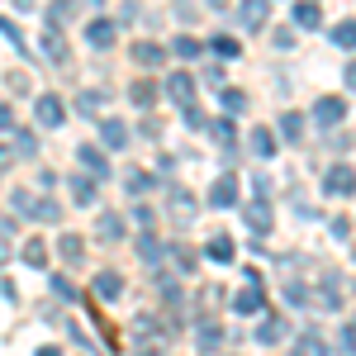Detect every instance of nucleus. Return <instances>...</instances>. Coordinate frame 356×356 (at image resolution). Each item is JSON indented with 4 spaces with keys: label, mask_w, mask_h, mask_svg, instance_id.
<instances>
[{
    "label": "nucleus",
    "mask_w": 356,
    "mask_h": 356,
    "mask_svg": "<svg viewBox=\"0 0 356 356\" xmlns=\"http://www.w3.org/2000/svg\"><path fill=\"white\" fill-rule=\"evenodd\" d=\"M90 290H95V300H119V295H124V275L119 271H95Z\"/></svg>",
    "instance_id": "nucleus-12"
},
{
    "label": "nucleus",
    "mask_w": 356,
    "mask_h": 356,
    "mask_svg": "<svg viewBox=\"0 0 356 356\" xmlns=\"http://www.w3.org/2000/svg\"><path fill=\"white\" fill-rule=\"evenodd\" d=\"M342 119H347V100H337V95H328V100L314 105V124H318V129H337Z\"/></svg>",
    "instance_id": "nucleus-7"
},
{
    "label": "nucleus",
    "mask_w": 356,
    "mask_h": 356,
    "mask_svg": "<svg viewBox=\"0 0 356 356\" xmlns=\"http://www.w3.org/2000/svg\"><path fill=\"white\" fill-rule=\"evenodd\" d=\"M252 152H257V157H275V138H271V129H257V134H252Z\"/></svg>",
    "instance_id": "nucleus-36"
},
{
    "label": "nucleus",
    "mask_w": 356,
    "mask_h": 356,
    "mask_svg": "<svg viewBox=\"0 0 356 356\" xmlns=\"http://www.w3.org/2000/svg\"><path fill=\"white\" fill-rule=\"evenodd\" d=\"M280 134H285V143H300V134H304V119L295 110H285L280 114Z\"/></svg>",
    "instance_id": "nucleus-31"
},
{
    "label": "nucleus",
    "mask_w": 356,
    "mask_h": 356,
    "mask_svg": "<svg viewBox=\"0 0 356 356\" xmlns=\"http://www.w3.org/2000/svg\"><path fill=\"white\" fill-rule=\"evenodd\" d=\"M328 228H332V238H347V233H352V228H347V219H342V214H332V223H328Z\"/></svg>",
    "instance_id": "nucleus-48"
},
{
    "label": "nucleus",
    "mask_w": 356,
    "mask_h": 356,
    "mask_svg": "<svg viewBox=\"0 0 356 356\" xmlns=\"http://www.w3.org/2000/svg\"><path fill=\"white\" fill-rule=\"evenodd\" d=\"M100 138H105L110 152H124V147L134 143V129H129L124 119H105V124H100Z\"/></svg>",
    "instance_id": "nucleus-9"
},
{
    "label": "nucleus",
    "mask_w": 356,
    "mask_h": 356,
    "mask_svg": "<svg viewBox=\"0 0 356 356\" xmlns=\"http://www.w3.org/2000/svg\"><path fill=\"white\" fill-rule=\"evenodd\" d=\"M347 347H352V352H356V318H352V323H347Z\"/></svg>",
    "instance_id": "nucleus-53"
},
{
    "label": "nucleus",
    "mask_w": 356,
    "mask_h": 356,
    "mask_svg": "<svg viewBox=\"0 0 356 356\" xmlns=\"http://www.w3.org/2000/svg\"><path fill=\"white\" fill-rule=\"evenodd\" d=\"M243 219H247V228H252L257 238H266V233H271V204L252 195V204H247V214H243Z\"/></svg>",
    "instance_id": "nucleus-11"
},
{
    "label": "nucleus",
    "mask_w": 356,
    "mask_h": 356,
    "mask_svg": "<svg viewBox=\"0 0 356 356\" xmlns=\"http://www.w3.org/2000/svg\"><path fill=\"white\" fill-rule=\"evenodd\" d=\"M0 33H5V38H10V43H15V48L29 57V38L19 33V29H15V19H5V15H0Z\"/></svg>",
    "instance_id": "nucleus-38"
},
{
    "label": "nucleus",
    "mask_w": 356,
    "mask_h": 356,
    "mask_svg": "<svg viewBox=\"0 0 356 356\" xmlns=\"http://www.w3.org/2000/svg\"><path fill=\"white\" fill-rule=\"evenodd\" d=\"M57 186V171H38V191H53Z\"/></svg>",
    "instance_id": "nucleus-50"
},
{
    "label": "nucleus",
    "mask_w": 356,
    "mask_h": 356,
    "mask_svg": "<svg viewBox=\"0 0 356 356\" xmlns=\"http://www.w3.org/2000/svg\"><path fill=\"white\" fill-rule=\"evenodd\" d=\"M209 53H214V57H238L243 48H238V38H228V33H214V38H209Z\"/></svg>",
    "instance_id": "nucleus-33"
},
{
    "label": "nucleus",
    "mask_w": 356,
    "mask_h": 356,
    "mask_svg": "<svg viewBox=\"0 0 356 356\" xmlns=\"http://www.w3.org/2000/svg\"><path fill=\"white\" fill-rule=\"evenodd\" d=\"M219 105H223V110H228V114H243V110H247V95H243V90H238V86H223Z\"/></svg>",
    "instance_id": "nucleus-30"
},
{
    "label": "nucleus",
    "mask_w": 356,
    "mask_h": 356,
    "mask_svg": "<svg viewBox=\"0 0 356 356\" xmlns=\"http://www.w3.org/2000/svg\"><path fill=\"white\" fill-rule=\"evenodd\" d=\"M38 48H43V57H48L53 67H67V62H72V48H67V38H62V29H43V38H38Z\"/></svg>",
    "instance_id": "nucleus-3"
},
{
    "label": "nucleus",
    "mask_w": 356,
    "mask_h": 356,
    "mask_svg": "<svg viewBox=\"0 0 356 356\" xmlns=\"http://www.w3.org/2000/svg\"><path fill=\"white\" fill-rule=\"evenodd\" d=\"M95 233H100V238H105V243H119V238H124V219H119V214H110V209H105V214H100V219H95Z\"/></svg>",
    "instance_id": "nucleus-23"
},
{
    "label": "nucleus",
    "mask_w": 356,
    "mask_h": 356,
    "mask_svg": "<svg viewBox=\"0 0 356 356\" xmlns=\"http://www.w3.org/2000/svg\"><path fill=\"white\" fill-rule=\"evenodd\" d=\"M15 152H19V157H33V152H38V138L29 134V129H15Z\"/></svg>",
    "instance_id": "nucleus-40"
},
{
    "label": "nucleus",
    "mask_w": 356,
    "mask_h": 356,
    "mask_svg": "<svg viewBox=\"0 0 356 356\" xmlns=\"http://www.w3.org/2000/svg\"><path fill=\"white\" fill-rule=\"evenodd\" d=\"M138 261H147V266H157V261H162V243H157V238H152V228H138Z\"/></svg>",
    "instance_id": "nucleus-18"
},
{
    "label": "nucleus",
    "mask_w": 356,
    "mask_h": 356,
    "mask_svg": "<svg viewBox=\"0 0 356 356\" xmlns=\"http://www.w3.org/2000/svg\"><path fill=\"white\" fill-rule=\"evenodd\" d=\"M57 252H62V257H67V261L76 266V261L86 257V243H81V233H62V238H57Z\"/></svg>",
    "instance_id": "nucleus-26"
},
{
    "label": "nucleus",
    "mask_w": 356,
    "mask_h": 356,
    "mask_svg": "<svg viewBox=\"0 0 356 356\" xmlns=\"http://www.w3.org/2000/svg\"><path fill=\"white\" fill-rule=\"evenodd\" d=\"M252 195H257V200H266V195H271V181H266V176H257V181H252Z\"/></svg>",
    "instance_id": "nucleus-47"
},
{
    "label": "nucleus",
    "mask_w": 356,
    "mask_h": 356,
    "mask_svg": "<svg viewBox=\"0 0 356 356\" xmlns=\"http://www.w3.org/2000/svg\"><path fill=\"white\" fill-rule=\"evenodd\" d=\"M252 337H257L261 347H275V342L285 337V318H280V314H266V318L257 323V332H252Z\"/></svg>",
    "instance_id": "nucleus-14"
},
{
    "label": "nucleus",
    "mask_w": 356,
    "mask_h": 356,
    "mask_svg": "<svg viewBox=\"0 0 356 356\" xmlns=\"http://www.w3.org/2000/svg\"><path fill=\"white\" fill-rule=\"evenodd\" d=\"M48 290H53L57 300H67V304H72V300H81V290H76V285H72L67 275H53V280H48Z\"/></svg>",
    "instance_id": "nucleus-34"
},
{
    "label": "nucleus",
    "mask_w": 356,
    "mask_h": 356,
    "mask_svg": "<svg viewBox=\"0 0 356 356\" xmlns=\"http://www.w3.org/2000/svg\"><path fill=\"white\" fill-rule=\"evenodd\" d=\"M171 252H176V271L191 275L195 271V252H191V247H171Z\"/></svg>",
    "instance_id": "nucleus-43"
},
{
    "label": "nucleus",
    "mask_w": 356,
    "mask_h": 356,
    "mask_svg": "<svg viewBox=\"0 0 356 356\" xmlns=\"http://www.w3.org/2000/svg\"><path fill=\"white\" fill-rule=\"evenodd\" d=\"M204 5H223V0H204Z\"/></svg>",
    "instance_id": "nucleus-56"
},
{
    "label": "nucleus",
    "mask_w": 356,
    "mask_h": 356,
    "mask_svg": "<svg viewBox=\"0 0 356 356\" xmlns=\"http://www.w3.org/2000/svg\"><path fill=\"white\" fill-rule=\"evenodd\" d=\"M29 219H38V223H57V219H62V204H57V200H38Z\"/></svg>",
    "instance_id": "nucleus-32"
},
{
    "label": "nucleus",
    "mask_w": 356,
    "mask_h": 356,
    "mask_svg": "<svg viewBox=\"0 0 356 356\" xmlns=\"http://www.w3.org/2000/svg\"><path fill=\"white\" fill-rule=\"evenodd\" d=\"M19 261H24V266H48V247L38 243V238H29V243L19 247Z\"/></svg>",
    "instance_id": "nucleus-28"
},
{
    "label": "nucleus",
    "mask_w": 356,
    "mask_h": 356,
    "mask_svg": "<svg viewBox=\"0 0 356 356\" xmlns=\"http://www.w3.org/2000/svg\"><path fill=\"white\" fill-rule=\"evenodd\" d=\"M33 114H38V124H43V129L67 124V105H62L57 95H38V100H33Z\"/></svg>",
    "instance_id": "nucleus-6"
},
{
    "label": "nucleus",
    "mask_w": 356,
    "mask_h": 356,
    "mask_svg": "<svg viewBox=\"0 0 356 356\" xmlns=\"http://www.w3.org/2000/svg\"><path fill=\"white\" fill-rule=\"evenodd\" d=\"M86 43H90V48H110L114 43V19H90V24H86Z\"/></svg>",
    "instance_id": "nucleus-20"
},
{
    "label": "nucleus",
    "mask_w": 356,
    "mask_h": 356,
    "mask_svg": "<svg viewBox=\"0 0 356 356\" xmlns=\"http://www.w3.org/2000/svg\"><path fill=\"white\" fill-rule=\"evenodd\" d=\"M72 15H76V0H53V5L43 10L48 29H67V24H72Z\"/></svg>",
    "instance_id": "nucleus-19"
},
{
    "label": "nucleus",
    "mask_w": 356,
    "mask_h": 356,
    "mask_svg": "<svg viewBox=\"0 0 356 356\" xmlns=\"http://www.w3.org/2000/svg\"><path fill=\"white\" fill-rule=\"evenodd\" d=\"M100 100H105L100 90H81V95H76V105H81V114H100Z\"/></svg>",
    "instance_id": "nucleus-42"
},
{
    "label": "nucleus",
    "mask_w": 356,
    "mask_h": 356,
    "mask_svg": "<svg viewBox=\"0 0 356 356\" xmlns=\"http://www.w3.org/2000/svg\"><path fill=\"white\" fill-rule=\"evenodd\" d=\"M76 162H81L95 181L114 176V171H110V147H100V143H81V147H76Z\"/></svg>",
    "instance_id": "nucleus-1"
},
{
    "label": "nucleus",
    "mask_w": 356,
    "mask_h": 356,
    "mask_svg": "<svg viewBox=\"0 0 356 356\" xmlns=\"http://www.w3.org/2000/svg\"><path fill=\"white\" fill-rule=\"evenodd\" d=\"M209 134L219 138L223 147H233V138H238V129H233V119H214V124H209Z\"/></svg>",
    "instance_id": "nucleus-39"
},
{
    "label": "nucleus",
    "mask_w": 356,
    "mask_h": 356,
    "mask_svg": "<svg viewBox=\"0 0 356 356\" xmlns=\"http://www.w3.org/2000/svg\"><path fill=\"white\" fill-rule=\"evenodd\" d=\"M323 191L328 195H356V171L347 162H332L328 176H323Z\"/></svg>",
    "instance_id": "nucleus-2"
},
{
    "label": "nucleus",
    "mask_w": 356,
    "mask_h": 356,
    "mask_svg": "<svg viewBox=\"0 0 356 356\" xmlns=\"http://www.w3.org/2000/svg\"><path fill=\"white\" fill-rule=\"evenodd\" d=\"M332 48L356 53V19H337V24H332Z\"/></svg>",
    "instance_id": "nucleus-24"
},
{
    "label": "nucleus",
    "mask_w": 356,
    "mask_h": 356,
    "mask_svg": "<svg viewBox=\"0 0 356 356\" xmlns=\"http://www.w3.org/2000/svg\"><path fill=\"white\" fill-rule=\"evenodd\" d=\"M129 57H134V62L143 67V72H157V67L166 62V53H162V48H157V43H143V38L134 43V53H129Z\"/></svg>",
    "instance_id": "nucleus-15"
},
{
    "label": "nucleus",
    "mask_w": 356,
    "mask_h": 356,
    "mask_svg": "<svg viewBox=\"0 0 356 356\" xmlns=\"http://www.w3.org/2000/svg\"><path fill=\"white\" fill-rule=\"evenodd\" d=\"M186 124H191V129H204V114L195 110V105H186Z\"/></svg>",
    "instance_id": "nucleus-49"
},
{
    "label": "nucleus",
    "mask_w": 356,
    "mask_h": 356,
    "mask_svg": "<svg viewBox=\"0 0 356 356\" xmlns=\"http://www.w3.org/2000/svg\"><path fill=\"white\" fill-rule=\"evenodd\" d=\"M171 214L181 223H191L195 219V195L191 191H171Z\"/></svg>",
    "instance_id": "nucleus-27"
},
{
    "label": "nucleus",
    "mask_w": 356,
    "mask_h": 356,
    "mask_svg": "<svg viewBox=\"0 0 356 356\" xmlns=\"http://www.w3.org/2000/svg\"><path fill=\"white\" fill-rule=\"evenodd\" d=\"M219 342H223V328L214 323V318H200V332H195V347L209 356V352H219Z\"/></svg>",
    "instance_id": "nucleus-16"
},
{
    "label": "nucleus",
    "mask_w": 356,
    "mask_h": 356,
    "mask_svg": "<svg viewBox=\"0 0 356 356\" xmlns=\"http://www.w3.org/2000/svg\"><path fill=\"white\" fill-rule=\"evenodd\" d=\"M152 186H157V176H152V171H143V166H138V171H129V176H124V191L134 195V200H143V195L152 191Z\"/></svg>",
    "instance_id": "nucleus-22"
},
{
    "label": "nucleus",
    "mask_w": 356,
    "mask_h": 356,
    "mask_svg": "<svg viewBox=\"0 0 356 356\" xmlns=\"http://www.w3.org/2000/svg\"><path fill=\"white\" fill-rule=\"evenodd\" d=\"M295 24H300V29H318V24H323V15H318L314 0H300V5H295Z\"/></svg>",
    "instance_id": "nucleus-29"
},
{
    "label": "nucleus",
    "mask_w": 356,
    "mask_h": 356,
    "mask_svg": "<svg viewBox=\"0 0 356 356\" xmlns=\"http://www.w3.org/2000/svg\"><path fill=\"white\" fill-rule=\"evenodd\" d=\"M204 257H209V261H219V266H228V261L238 257V247H233V238H228V233H214V238H209V247H204Z\"/></svg>",
    "instance_id": "nucleus-17"
},
{
    "label": "nucleus",
    "mask_w": 356,
    "mask_h": 356,
    "mask_svg": "<svg viewBox=\"0 0 356 356\" xmlns=\"http://www.w3.org/2000/svg\"><path fill=\"white\" fill-rule=\"evenodd\" d=\"M290 356H328V342H323L318 332H300L295 347H290Z\"/></svg>",
    "instance_id": "nucleus-21"
},
{
    "label": "nucleus",
    "mask_w": 356,
    "mask_h": 356,
    "mask_svg": "<svg viewBox=\"0 0 356 356\" xmlns=\"http://www.w3.org/2000/svg\"><path fill=\"white\" fill-rule=\"evenodd\" d=\"M38 356H62V352H57V347H38Z\"/></svg>",
    "instance_id": "nucleus-54"
},
{
    "label": "nucleus",
    "mask_w": 356,
    "mask_h": 356,
    "mask_svg": "<svg viewBox=\"0 0 356 356\" xmlns=\"http://www.w3.org/2000/svg\"><path fill=\"white\" fill-rule=\"evenodd\" d=\"M233 309H238L243 318L261 314V309H266V290H261V280H252L247 290H238V295H233Z\"/></svg>",
    "instance_id": "nucleus-5"
},
{
    "label": "nucleus",
    "mask_w": 356,
    "mask_h": 356,
    "mask_svg": "<svg viewBox=\"0 0 356 356\" xmlns=\"http://www.w3.org/2000/svg\"><path fill=\"white\" fill-rule=\"evenodd\" d=\"M67 191H72V200H76V204H95V176H90V171H72V176H67Z\"/></svg>",
    "instance_id": "nucleus-10"
},
{
    "label": "nucleus",
    "mask_w": 356,
    "mask_h": 356,
    "mask_svg": "<svg viewBox=\"0 0 356 356\" xmlns=\"http://www.w3.org/2000/svg\"><path fill=\"white\" fill-rule=\"evenodd\" d=\"M15 5H19V10H33V5H38V0H15Z\"/></svg>",
    "instance_id": "nucleus-55"
},
{
    "label": "nucleus",
    "mask_w": 356,
    "mask_h": 356,
    "mask_svg": "<svg viewBox=\"0 0 356 356\" xmlns=\"http://www.w3.org/2000/svg\"><path fill=\"white\" fill-rule=\"evenodd\" d=\"M129 100H134L138 110H152V105H157V86L152 81H134L129 86Z\"/></svg>",
    "instance_id": "nucleus-25"
},
{
    "label": "nucleus",
    "mask_w": 356,
    "mask_h": 356,
    "mask_svg": "<svg viewBox=\"0 0 356 356\" xmlns=\"http://www.w3.org/2000/svg\"><path fill=\"white\" fill-rule=\"evenodd\" d=\"M0 129H15V110H10L5 100H0Z\"/></svg>",
    "instance_id": "nucleus-51"
},
{
    "label": "nucleus",
    "mask_w": 356,
    "mask_h": 356,
    "mask_svg": "<svg viewBox=\"0 0 356 356\" xmlns=\"http://www.w3.org/2000/svg\"><path fill=\"white\" fill-rule=\"evenodd\" d=\"M285 300H290V304H304L309 295H304V285H295V280H290V285H285Z\"/></svg>",
    "instance_id": "nucleus-45"
},
{
    "label": "nucleus",
    "mask_w": 356,
    "mask_h": 356,
    "mask_svg": "<svg viewBox=\"0 0 356 356\" xmlns=\"http://www.w3.org/2000/svg\"><path fill=\"white\" fill-rule=\"evenodd\" d=\"M134 223H138V228H152V223H157V214H152L147 204H134Z\"/></svg>",
    "instance_id": "nucleus-44"
},
{
    "label": "nucleus",
    "mask_w": 356,
    "mask_h": 356,
    "mask_svg": "<svg viewBox=\"0 0 356 356\" xmlns=\"http://www.w3.org/2000/svg\"><path fill=\"white\" fill-rule=\"evenodd\" d=\"M162 90L176 100V105H181V110H186V105H195V76H191V72H171Z\"/></svg>",
    "instance_id": "nucleus-4"
},
{
    "label": "nucleus",
    "mask_w": 356,
    "mask_h": 356,
    "mask_svg": "<svg viewBox=\"0 0 356 356\" xmlns=\"http://www.w3.org/2000/svg\"><path fill=\"white\" fill-rule=\"evenodd\" d=\"M10 243H15V219H10V214H0V266L10 261Z\"/></svg>",
    "instance_id": "nucleus-35"
},
{
    "label": "nucleus",
    "mask_w": 356,
    "mask_h": 356,
    "mask_svg": "<svg viewBox=\"0 0 356 356\" xmlns=\"http://www.w3.org/2000/svg\"><path fill=\"white\" fill-rule=\"evenodd\" d=\"M171 53L181 57V62H195V57L204 53V43H200V38H176V48H171Z\"/></svg>",
    "instance_id": "nucleus-37"
},
{
    "label": "nucleus",
    "mask_w": 356,
    "mask_h": 356,
    "mask_svg": "<svg viewBox=\"0 0 356 356\" xmlns=\"http://www.w3.org/2000/svg\"><path fill=\"white\" fill-rule=\"evenodd\" d=\"M33 204H38V200H33L29 191H15V195H10V209H15V214H24V219L33 214Z\"/></svg>",
    "instance_id": "nucleus-41"
},
{
    "label": "nucleus",
    "mask_w": 356,
    "mask_h": 356,
    "mask_svg": "<svg viewBox=\"0 0 356 356\" xmlns=\"http://www.w3.org/2000/svg\"><path fill=\"white\" fill-rule=\"evenodd\" d=\"M15 157H19V152H15V147H5V143H0V171H10V166H15Z\"/></svg>",
    "instance_id": "nucleus-46"
},
{
    "label": "nucleus",
    "mask_w": 356,
    "mask_h": 356,
    "mask_svg": "<svg viewBox=\"0 0 356 356\" xmlns=\"http://www.w3.org/2000/svg\"><path fill=\"white\" fill-rule=\"evenodd\" d=\"M143 356H147V352H143Z\"/></svg>",
    "instance_id": "nucleus-57"
},
{
    "label": "nucleus",
    "mask_w": 356,
    "mask_h": 356,
    "mask_svg": "<svg viewBox=\"0 0 356 356\" xmlns=\"http://www.w3.org/2000/svg\"><path fill=\"white\" fill-rule=\"evenodd\" d=\"M271 19V0H243L238 5V24L243 29H266Z\"/></svg>",
    "instance_id": "nucleus-8"
},
{
    "label": "nucleus",
    "mask_w": 356,
    "mask_h": 356,
    "mask_svg": "<svg viewBox=\"0 0 356 356\" xmlns=\"http://www.w3.org/2000/svg\"><path fill=\"white\" fill-rule=\"evenodd\" d=\"M209 204H214V209H233V204H238V181H233V176H219V181L209 186Z\"/></svg>",
    "instance_id": "nucleus-13"
},
{
    "label": "nucleus",
    "mask_w": 356,
    "mask_h": 356,
    "mask_svg": "<svg viewBox=\"0 0 356 356\" xmlns=\"http://www.w3.org/2000/svg\"><path fill=\"white\" fill-rule=\"evenodd\" d=\"M342 81H347V90H356V62H347V72H342Z\"/></svg>",
    "instance_id": "nucleus-52"
}]
</instances>
